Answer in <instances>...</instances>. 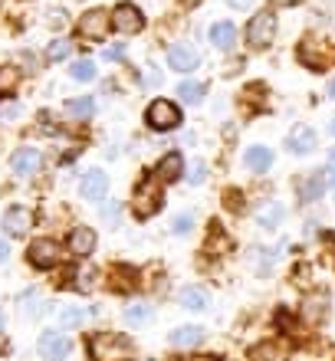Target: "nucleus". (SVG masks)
<instances>
[{
    "instance_id": "8",
    "label": "nucleus",
    "mask_w": 335,
    "mask_h": 361,
    "mask_svg": "<svg viewBox=\"0 0 335 361\" xmlns=\"http://www.w3.org/2000/svg\"><path fill=\"white\" fill-rule=\"evenodd\" d=\"M69 253L79 259H86L96 253V230L86 227V224H79V227L69 230Z\"/></svg>"
},
{
    "instance_id": "3",
    "label": "nucleus",
    "mask_w": 335,
    "mask_h": 361,
    "mask_svg": "<svg viewBox=\"0 0 335 361\" xmlns=\"http://www.w3.org/2000/svg\"><path fill=\"white\" fill-rule=\"evenodd\" d=\"M276 39V13L273 10H260L247 23V47L250 49H269Z\"/></svg>"
},
{
    "instance_id": "34",
    "label": "nucleus",
    "mask_w": 335,
    "mask_h": 361,
    "mask_svg": "<svg viewBox=\"0 0 335 361\" xmlns=\"http://www.w3.org/2000/svg\"><path fill=\"white\" fill-rule=\"evenodd\" d=\"M224 207H227L230 214H243V210H247L243 194H240V190H224Z\"/></svg>"
},
{
    "instance_id": "40",
    "label": "nucleus",
    "mask_w": 335,
    "mask_h": 361,
    "mask_svg": "<svg viewBox=\"0 0 335 361\" xmlns=\"http://www.w3.org/2000/svg\"><path fill=\"white\" fill-rule=\"evenodd\" d=\"M118 210H122V204H118V200H109L106 207H102V217H106L109 224H115V220H118Z\"/></svg>"
},
{
    "instance_id": "5",
    "label": "nucleus",
    "mask_w": 335,
    "mask_h": 361,
    "mask_svg": "<svg viewBox=\"0 0 335 361\" xmlns=\"http://www.w3.org/2000/svg\"><path fill=\"white\" fill-rule=\"evenodd\" d=\"M27 259H30V267H37V269H53L59 259H63V247H59L56 240L39 237V240H33V243H30Z\"/></svg>"
},
{
    "instance_id": "51",
    "label": "nucleus",
    "mask_w": 335,
    "mask_h": 361,
    "mask_svg": "<svg viewBox=\"0 0 335 361\" xmlns=\"http://www.w3.org/2000/svg\"><path fill=\"white\" fill-rule=\"evenodd\" d=\"M329 95H332V99H335V79H332V82H329Z\"/></svg>"
},
{
    "instance_id": "28",
    "label": "nucleus",
    "mask_w": 335,
    "mask_h": 361,
    "mask_svg": "<svg viewBox=\"0 0 335 361\" xmlns=\"http://www.w3.org/2000/svg\"><path fill=\"white\" fill-rule=\"evenodd\" d=\"M86 319H89V309H83V305H63V312H59V322L66 329H79Z\"/></svg>"
},
{
    "instance_id": "26",
    "label": "nucleus",
    "mask_w": 335,
    "mask_h": 361,
    "mask_svg": "<svg viewBox=\"0 0 335 361\" xmlns=\"http://www.w3.org/2000/svg\"><path fill=\"white\" fill-rule=\"evenodd\" d=\"M125 322L128 325H148L152 322V305L148 302H132V305H125Z\"/></svg>"
},
{
    "instance_id": "36",
    "label": "nucleus",
    "mask_w": 335,
    "mask_h": 361,
    "mask_svg": "<svg viewBox=\"0 0 335 361\" xmlns=\"http://www.w3.org/2000/svg\"><path fill=\"white\" fill-rule=\"evenodd\" d=\"M250 361H276V348L273 345H257V348H250Z\"/></svg>"
},
{
    "instance_id": "1",
    "label": "nucleus",
    "mask_w": 335,
    "mask_h": 361,
    "mask_svg": "<svg viewBox=\"0 0 335 361\" xmlns=\"http://www.w3.org/2000/svg\"><path fill=\"white\" fill-rule=\"evenodd\" d=\"M164 207V194H162V180L158 178H142L132 190V214L138 220H148L152 214Z\"/></svg>"
},
{
    "instance_id": "41",
    "label": "nucleus",
    "mask_w": 335,
    "mask_h": 361,
    "mask_svg": "<svg viewBox=\"0 0 335 361\" xmlns=\"http://www.w3.org/2000/svg\"><path fill=\"white\" fill-rule=\"evenodd\" d=\"M125 56V47L122 43H115V47H109L106 53H102V59H109V63H115V59H122Z\"/></svg>"
},
{
    "instance_id": "54",
    "label": "nucleus",
    "mask_w": 335,
    "mask_h": 361,
    "mask_svg": "<svg viewBox=\"0 0 335 361\" xmlns=\"http://www.w3.org/2000/svg\"><path fill=\"white\" fill-rule=\"evenodd\" d=\"M0 329H4V312H0Z\"/></svg>"
},
{
    "instance_id": "33",
    "label": "nucleus",
    "mask_w": 335,
    "mask_h": 361,
    "mask_svg": "<svg viewBox=\"0 0 335 361\" xmlns=\"http://www.w3.org/2000/svg\"><path fill=\"white\" fill-rule=\"evenodd\" d=\"M69 49H73V47H69L66 39H53V43L47 47V59H49V63H59V59L69 56Z\"/></svg>"
},
{
    "instance_id": "42",
    "label": "nucleus",
    "mask_w": 335,
    "mask_h": 361,
    "mask_svg": "<svg viewBox=\"0 0 335 361\" xmlns=\"http://www.w3.org/2000/svg\"><path fill=\"white\" fill-rule=\"evenodd\" d=\"M20 112V105L17 102H7V105H0V118H13V115Z\"/></svg>"
},
{
    "instance_id": "55",
    "label": "nucleus",
    "mask_w": 335,
    "mask_h": 361,
    "mask_svg": "<svg viewBox=\"0 0 335 361\" xmlns=\"http://www.w3.org/2000/svg\"><path fill=\"white\" fill-rule=\"evenodd\" d=\"M332 188H335V168H332Z\"/></svg>"
},
{
    "instance_id": "2",
    "label": "nucleus",
    "mask_w": 335,
    "mask_h": 361,
    "mask_svg": "<svg viewBox=\"0 0 335 361\" xmlns=\"http://www.w3.org/2000/svg\"><path fill=\"white\" fill-rule=\"evenodd\" d=\"M89 355L96 361H128L132 358V342L118 332H96L89 338Z\"/></svg>"
},
{
    "instance_id": "32",
    "label": "nucleus",
    "mask_w": 335,
    "mask_h": 361,
    "mask_svg": "<svg viewBox=\"0 0 335 361\" xmlns=\"http://www.w3.org/2000/svg\"><path fill=\"white\" fill-rule=\"evenodd\" d=\"M20 82V69L17 66H0V92H13Z\"/></svg>"
},
{
    "instance_id": "35",
    "label": "nucleus",
    "mask_w": 335,
    "mask_h": 361,
    "mask_svg": "<svg viewBox=\"0 0 335 361\" xmlns=\"http://www.w3.org/2000/svg\"><path fill=\"white\" fill-rule=\"evenodd\" d=\"M96 269H92V267H86V269H79V276H76V279H79V283H76V289H79V293H92V289H96Z\"/></svg>"
},
{
    "instance_id": "24",
    "label": "nucleus",
    "mask_w": 335,
    "mask_h": 361,
    "mask_svg": "<svg viewBox=\"0 0 335 361\" xmlns=\"http://www.w3.org/2000/svg\"><path fill=\"white\" fill-rule=\"evenodd\" d=\"M63 109H66L69 118L86 122V118H92V112H96V99H92V95H76V99H69Z\"/></svg>"
},
{
    "instance_id": "15",
    "label": "nucleus",
    "mask_w": 335,
    "mask_h": 361,
    "mask_svg": "<svg viewBox=\"0 0 335 361\" xmlns=\"http://www.w3.org/2000/svg\"><path fill=\"white\" fill-rule=\"evenodd\" d=\"M30 227H33V210L10 207L4 214V230H7L10 237H23V233H30Z\"/></svg>"
},
{
    "instance_id": "10",
    "label": "nucleus",
    "mask_w": 335,
    "mask_h": 361,
    "mask_svg": "<svg viewBox=\"0 0 335 361\" xmlns=\"http://www.w3.org/2000/svg\"><path fill=\"white\" fill-rule=\"evenodd\" d=\"M197 63H201V56H197V49L188 47V43H174V47L168 49V69H174V73H194Z\"/></svg>"
},
{
    "instance_id": "17",
    "label": "nucleus",
    "mask_w": 335,
    "mask_h": 361,
    "mask_svg": "<svg viewBox=\"0 0 335 361\" xmlns=\"http://www.w3.org/2000/svg\"><path fill=\"white\" fill-rule=\"evenodd\" d=\"M243 164H247L253 174H267L269 168H273V148L253 145V148H247V154H243Z\"/></svg>"
},
{
    "instance_id": "30",
    "label": "nucleus",
    "mask_w": 335,
    "mask_h": 361,
    "mask_svg": "<svg viewBox=\"0 0 335 361\" xmlns=\"http://www.w3.org/2000/svg\"><path fill=\"white\" fill-rule=\"evenodd\" d=\"M204 92H207V89H204L201 82H181V86H178V95H181V105H201Z\"/></svg>"
},
{
    "instance_id": "18",
    "label": "nucleus",
    "mask_w": 335,
    "mask_h": 361,
    "mask_svg": "<svg viewBox=\"0 0 335 361\" xmlns=\"http://www.w3.org/2000/svg\"><path fill=\"white\" fill-rule=\"evenodd\" d=\"M154 174H158V180L162 184H171V180H178L184 174V158H181V152H168L158 161V168H154Z\"/></svg>"
},
{
    "instance_id": "23",
    "label": "nucleus",
    "mask_w": 335,
    "mask_h": 361,
    "mask_svg": "<svg viewBox=\"0 0 335 361\" xmlns=\"http://www.w3.org/2000/svg\"><path fill=\"white\" fill-rule=\"evenodd\" d=\"M181 305L184 309H191V312H201L211 305V293L201 289V286H184L181 289Z\"/></svg>"
},
{
    "instance_id": "31",
    "label": "nucleus",
    "mask_w": 335,
    "mask_h": 361,
    "mask_svg": "<svg viewBox=\"0 0 335 361\" xmlns=\"http://www.w3.org/2000/svg\"><path fill=\"white\" fill-rule=\"evenodd\" d=\"M112 276H115L112 289H118V293H122V289H135V276H138V273H135L132 267H115Z\"/></svg>"
},
{
    "instance_id": "39",
    "label": "nucleus",
    "mask_w": 335,
    "mask_h": 361,
    "mask_svg": "<svg viewBox=\"0 0 335 361\" xmlns=\"http://www.w3.org/2000/svg\"><path fill=\"white\" fill-rule=\"evenodd\" d=\"M309 276H312V269H309L306 263H299V267L293 269V283H296V286H309Z\"/></svg>"
},
{
    "instance_id": "11",
    "label": "nucleus",
    "mask_w": 335,
    "mask_h": 361,
    "mask_svg": "<svg viewBox=\"0 0 335 361\" xmlns=\"http://www.w3.org/2000/svg\"><path fill=\"white\" fill-rule=\"evenodd\" d=\"M286 148L299 158H306V154L316 152V132H312V125H296L286 138Z\"/></svg>"
},
{
    "instance_id": "46",
    "label": "nucleus",
    "mask_w": 335,
    "mask_h": 361,
    "mask_svg": "<svg viewBox=\"0 0 335 361\" xmlns=\"http://www.w3.org/2000/svg\"><path fill=\"white\" fill-rule=\"evenodd\" d=\"M227 4L233 10H250V7H253V0H227Z\"/></svg>"
},
{
    "instance_id": "45",
    "label": "nucleus",
    "mask_w": 335,
    "mask_h": 361,
    "mask_svg": "<svg viewBox=\"0 0 335 361\" xmlns=\"http://www.w3.org/2000/svg\"><path fill=\"white\" fill-rule=\"evenodd\" d=\"M49 23H53V27H63V23H66V13H63V10H53V13H49Z\"/></svg>"
},
{
    "instance_id": "16",
    "label": "nucleus",
    "mask_w": 335,
    "mask_h": 361,
    "mask_svg": "<svg viewBox=\"0 0 335 361\" xmlns=\"http://www.w3.org/2000/svg\"><path fill=\"white\" fill-rule=\"evenodd\" d=\"M326 59H329V53H326V47H322L319 39L306 37L303 43H299V63H303V66L322 69V66H326Z\"/></svg>"
},
{
    "instance_id": "6",
    "label": "nucleus",
    "mask_w": 335,
    "mask_h": 361,
    "mask_svg": "<svg viewBox=\"0 0 335 361\" xmlns=\"http://www.w3.org/2000/svg\"><path fill=\"white\" fill-rule=\"evenodd\" d=\"M109 27H112V13H106L102 7H92V10H86V13L79 17L76 33L83 39H102L109 33Z\"/></svg>"
},
{
    "instance_id": "14",
    "label": "nucleus",
    "mask_w": 335,
    "mask_h": 361,
    "mask_svg": "<svg viewBox=\"0 0 335 361\" xmlns=\"http://www.w3.org/2000/svg\"><path fill=\"white\" fill-rule=\"evenodd\" d=\"M39 164H43V154H39L37 148H17V152L10 154V168H13V174H23V178L37 174Z\"/></svg>"
},
{
    "instance_id": "53",
    "label": "nucleus",
    "mask_w": 335,
    "mask_h": 361,
    "mask_svg": "<svg viewBox=\"0 0 335 361\" xmlns=\"http://www.w3.org/2000/svg\"><path fill=\"white\" fill-rule=\"evenodd\" d=\"M329 132H332V135H335V118H332V122H329Z\"/></svg>"
},
{
    "instance_id": "12",
    "label": "nucleus",
    "mask_w": 335,
    "mask_h": 361,
    "mask_svg": "<svg viewBox=\"0 0 335 361\" xmlns=\"http://www.w3.org/2000/svg\"><path fill=\"white\" fill-rule=\"evenodd\" d=\"M329 315V293L326 289H316L312 295H306V302H303V319L309 325H322Z\"/></svg>"
},
{
    "instance_id": "25",
    "label": "nucleus",
    "mask_w": 335,
    "mask_h": 361,
    "mask_svg": "<svg viewBox=\"0 0 335 361\" xmlns=\"http://www.w3.org/2000/svg\"><path fill=\"white\" fill-rule=\"evenodd\" d=\"M326 190V174H309L303 184H299V197L303 200H319Z\"/></svg>"
},
{
    "instance_id": "52",
    "label": "nucleus",
    "mask_w": 335,
    "mask_h": 361,
    "mask_svg": "<svg viewBox=\"0 0 335 361\" xmlns=\"http://www.w3.org/2000/svg\"><path fill=\"white\" fill-rule=\"evenodd\" d=\"M174 361H204V358H201V355H197V358H174Z\"/></svg>"
},
{
    "instance_id": "43",
    "label": "nucleus",
    "mask_w": 335,
    "mask_h": 361,
    "mask_svg": "<svg viewBox=\"0 0 335 361\" xmlns=\"http://www.w3.org/2000/svg\"><path fill=\"white\" fill-rule=\"evenodd\" d=\"M276 325H279V329H289V332H293V319H289V315L283 312V309L276 312Z\"/></svg>"
},
{
    "instance_id": "22",
    "label": "nucleus",
    "mask_w": 335,
    "mask_h": 361,
    "mask_svg": "<svg viewBox=\"0 0 335 361\" xmlns=\"http://www.w3.org/2000/svg\"><path fill=\"white\" fill-rule=\"evenodd\" d=\"M211 43L217 49H233V43H237V27H233V20H217V23H214Z\"/></svg>"
},
{
    "instance_id": "21",
    "label": "nucleus",
    "mask_w": 335,
    "mask_h": 361,
    "mask_svg": "<svg viewBox=\"0 0 335 361\" xmlns=\"http://www.w3.org/2000/svg\"><path fill=\"white\" fill-rule=\"evenodd\" d=\"M168 342H171L174 348H197V345L204 342V329L201 325H181V329H174V332L168 335Z\"/></svg>"
},
{
    "instance_id": "49",
    "label": "nucleus",
    "mask_w": 335,
    "mask_h": 361,
    "mask_svg": "<svg viewBox=\"0 0 335 361\" xmlns=\"http://www.w3.org/2000/svg\"><path fill=\"white\" fill-rule=\"evenodd\" d=\"M273 4H279V7H293V4H299V0H273Z\"/></svg>"
},
{
    "instance_id": "13",
    "label": "nucleus",
    "mask_w": 335,
    "mask_h": 361,
    "mask_svg": "<svg viewBox=\"0 0 335 361\" xmlns=\"http://www.w3.org/2000/svg\"><path fill=\"white\" fill-rule=\"evenodd\" d=\"M109 190V174L99 171V168H92V171L83 174V180H79V194L86 200H102Z\"/></svg>"
},
{
    "instance_id": "47",
    "label": "nucleus",
    "mask_w": 335,
    "mask_h": 361,
    "mask_svg": "<svg viewBox=\"0 0 335 361\" xmlns=\"http://www.w3.org/2000/svg\"><path fill=\"white\" fill-rule=\"evenodd\" d=\"M7 253H10V247H7V240H0V263L7 259Z\"/></svg>"
},
{
    "instance_id": "37",
    "label": "nucleus",
    "mask_w": 335,
    "mask_h": 361,
    "mask_svg": "<svg viewBox=\"0 0 335 361\" xmlns=\"http://www.w3.org/2000/svg\"><path fill=\"white\" fill-rule=\"evenodd\" d=\"M204 178H207V161H194L188 168V180L191 184H204Z\"/></svg>"
},
{
    "instance_id": "27",
    "label": "nucleus",
    "mask_w": 335,
    "mask_h": 361,
    "mask_svg": "<svg viewBox=\"0 0 335 361\" xmlns=\"http://www.w3.org/2000/svg\"><path fill=\"white\" fill-rule=\"evenodd\" d=\"M240 102H243V109H247V112H253V109H257V102L260 105L267 102V86H263V82H250V86L240 92Z\"/></svg>"
},
{
    "instance_id": "48",
    "label": "nucleus",
    "mask_w": 335,
    "mask_h": 361,
    "mask_svg": "<svg viewBox=\"0 0 335 361\" xmlns=\"http://www.w3.org/2000/svg\"><path fill=\"white\" fill-rule=\"evenodd\" d=\"M178 4H181V7H188V10H191V7H197L201 0H178Z\"/></svg>"
},
{
    "instance_id": "50",
    "label": "nucleus",
    "mask_w": 335,
    "mask_h": 361,
    "mask_svg": "<svg viewBox=\"0 0 335 361\" xmlns=\"http://www.w3.org/2000/svg\"><path fill=\"white\" fill-rule=\"evenodd\" d=\"M329 164H332V168H335V148H332V152H329Z\"/></svg>"
},
{
    "instance_id": "29",
    "label": "nucleus",
    "mask_w": 335,
    "mask_h": 361,
    "mask_svg": "<svg viewBox=\"0 0 335 361\" xmlns=\"http://www.w3.org/2000/svg\"><path fill=\"white\" fill-rule=\"evenodd\" d=\"M69 76L76 79V82H92V79H96V63H92V59H76V63L69 66Z\"/></svg>"
},
{
    "instance_id": "38",
    "label": "nucleus",
    "mask_w": 335,
    "mask_h": 361,
    "mask_svg": "<svg viewBox=\"0 0 335 361\" xmlns=\"http://www.w3.org/2000/svg\"><path fill=\"white\" fill-rule=\"evenodd\" d=\"M191 227H194V217H191V214H178L171 230L178 233V237H181V233H191Z\"/></svg>"
},
{
    "instance_id": "44",
    "label": "nucleus",
    "mask_w": 335,
    "mask_h": 361,
    "mask_svg": "<svg viewBox=\"0 0 335 361\" xmlns=\"http://www.w3.org/2000/svg\"><path fill=\"white\" fill-rule=\"evenodd\" d=\"M145 86L158 89V86H162V73H154V69H152V73H148V76H145Z\"/></svg>"
},
{
    "instance_id": "4",
    "label": "nucleus",
    "mask_w": 335,
    "mask_h": 361,
    "mask_svg": "<svg viewBox=\"0 0 335 361\" xmlns=\"http://www.w3.org/2000/svg\"><path fill=\"white\" fill-rule=\"evenodd\" d=\"M184 118H181V109L171 102V99H154V102H148V109H145V125L152 128V132H171V128H178Z\"/></svg>"
},
{
    "instance_id": "19",
    "label": "nucleus",
    "mask_w": 335,
    "mask_h": 361,
    "mask_svg": "<svg viewBox=\"0 0 335 361\" xmlns=\"http://www.w3.org/2000/svg\"><path fill=\"white\" fill-rule=\"evenodd\" d=\"M233 250V240L224 233V227L214 220L211 224V233H207V240H204V253H211V257H224V253H230Z\"/></svg>"
},
{
    "instance_id": "9",
    "label": "nucleus",
    "mask_w": 335,
    "mask_h": 361,
    "mask_svg": "<svg viewBox=\"0 0 335 361\" xmlns=\"http://www.w3.org/2000/svg\"><path fill=\"white\" fill-rule=\"evenodd\" d=\"M39 355L49 361H63L69 355V348H73V342H69L63 332H43L39 335V342H37Z\"/></svg>"
},
{
    "instance_id": "20",
    "label": "nucleus",
    "mask_w": 335,
    "mask_h": 361,
    "mask_svg": "<svg viewBox=\"0 0 335 361\" xmlns=\"http://www.w3.org/2000/svg\"><path fill=\"white\" fill-rule=\"evenodd\" d=\"M279 224H283V204H279V200H263L257 207V227L276 230Z\"/></svg>"
},
{
    "instance_id": "7",
    "label": "nucleus",
    "mask_w": 335,
    "mask_h": 361,
    "mask_svg": "<svg viewBox=\"0 0 335 361\" xmlns=\"http://www.w3.org/2000/svg\"><path fill=\"white\" fill-rule=\"evenodd\" d=\"M112 27L118 30V33H125V37H135V33H142L145 30V13L135 4H118V7L112 10Z\"/></svg>"
}]
</instances>
